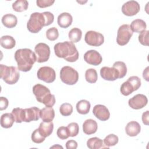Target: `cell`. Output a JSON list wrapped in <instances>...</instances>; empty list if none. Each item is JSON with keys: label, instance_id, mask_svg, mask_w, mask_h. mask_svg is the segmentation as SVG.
<instances>
[{"label": "cell", "instance_id": "obj_20", "mask_svg": "<svg viewBox=\"0 0 149 149\" xmlns=\"http://www.w3.org/2000/svg\"><path fill=\"white\" fill-rule=\"evenodd\" d=\"M40 118L43 122H52L55 117V111L52 107H45L40 109Z\"/></svg>", "mask_w": 149, "mask_h": 149}, {"label": "cell", "instance_id": "obj_10", "mask_svg": "<svg viewBox=\"0 0 149 149\" xmlns=\"http://www.w3.org/2000/svg\"><path fill=\"white\" fill-rule=\"evenodd\" d=\"M37 76L38 79L48 83H52L56 78L54 69L49 66L41 67L37 71Z\"/></svg>", "mask_w": 149, "mask_h": 149}, {"label": "cell", "instance_id": "obj_29", "mask_svg": "<svg viewBox=\"0 0 149 149\" xmlns=\"http://www.w3.org/2000/svg\"><path fill=\"white\" fill-rule=\"evenodd\" d=\"M82 36V31L81 30L77 27L73 28L71 29L69 33H68V37L69 40L72 42H79Z\"/></svg>", "mask_w": 149, "mask_h": 149}, {"label": "cell", "instance_id": "obj_35", "mask_svg": "<svg viewBox=\"0 0 149 149\" xmlns=\"http://www.w3.org/2000/svg\"><path fill=\"white\" fill-rule=\"evenodd\" d=\"M12 113L13 114L16 123H22L23 122L24 109L21 108H13L12 111Z\"/></svg>", "mask_w": 149, "mask_h": 149}, {"label": "cell", "instance_id": "obj_46", "mask_svg": "<svg viewBox=\"0 0 149 149\" xmlns=\"http://www.w3.org/2000/svg\"><path fill=\"white\" fill-rule=\"evenodd\" d=\"M143 77L146 80L148 81V66H147L143 72Z\"/></svg>", "mask_w": 149, "mask_h": 149}, {"label": "cell", "instance_id": "obj_3", "mask_svg": "<svg viewBox=\"0 0 149 149\" xmlns=\"http://www.w3.org/2000/svg\"><path fill=\"white\" fill-rule=\"evenodd\" d=\"M33 93L36 96V100L46 107H52L55 103V95L51 93L50 90L46 86L37 84L33 87Z\"/></svg>", "mask_w": 149, "mask_h": 149}, {"label": "cell", "instance_id": "obj_25", "mask_svg": "<svg viewBox=\"0 0 149 149\" xmlns=\"http://www.w3.org/2000/svg\"><path fill=\"white\" fill-rule=\"evenodd\" d=\"M87 146L90 149H99L102 148H109L108 147H107L105 146V144H104L102 140L97 137L89 139L87 141Z\"/></svg>", "mask_w": 149, "mask_h": 149}, {"label": "cell", "instance_id": "obj_6", "mask_svg": "<svg viewBox=\"0 0 149 149\" xmlns=\"http://www.w3.org/2000/svg\"><path fill=\"white\" fill-rule=\"evenodd\" d=\"M60 78L63 83L68 85H73L79 80V73L74 68L65 66L61 69Z\"/></svg>", "mask_w": 149, "mask_h": 149}, {"label": "cell", "instance_id": "obj_7", "mask_svg": "<svg viewBox=\"0 0 149 149\" xmlns=\"http://www.w3.org/2000/svg\"><path fill=\"white\" fill-rule=\"evenodd\" d=\"M133 32L130 29V27L127 24L121 25L117 32L116 42L120 46H123L127 44L130 40Z\"/></svg>", "mask_w": 149, "mask_h": 149}, {"label": "cell", "instance_id": "obj_11", "mask_svg": "<svg viewBox=\"0 0 149 149\" xmlns=\"http://www.w3.org/2000/svg\"><path fill=\"white\" fill-rule=\"evenodd\" d=\"M148 102L147 97L142 94H138L130 98L128 104L130 108L134 109H140L144 108Z\"/></svg>", "mask_w": 149, "mask_h": 149}, {"label": "cell", "instance_id": "obj_44", "mask_svg": "<svg viewBox=\"0 0 149 149\" xmlns=\"http://www.w3.org/2000/svg\"><path fill=\"white\" fill-rule=\"evenodd\" d=\"M77 147V143L73 140H68L66 143V148L67 149H76Z\"/></svg>", "mask_w": 149, "mask_h": 149}, {"label": "cell", "instance_id": "obj_42", "mask_svg": "<svg viewBox=\"0 0 149 149\" xmlns=\"http://www.w3.org/2000/svg\"><path fill=\"white\" fill-rule=\"evenodd\" d=\"M55 2L54 0H37V5L41 8L51 6Z\"/></svg>", "mask_w": 149, "mask_h": 149}, {"label": "cell", "instance_id": "obj_1", "mask_svg": "<svg viewBox=\"0 0 149 149\" xmlns=\"http://www.w3.org/2000/svg\"><path fill=\"white\" fill-rule=\"evenodd\" d=\"M15 59L17 64V69L22 72L30 71L37 61L35 52L29 48L18 49L15 53Z\"/></svg>", "mask_w": 149, "mask_h": 149}, {"label": "cell", "instance_id": "obj_8", "mask_svg": "<svg viewBox=\"0 0 149 149\" xmlns=\"http://www.w3.org/2000/svg\"><path fill=\"white\" fill-rule=\"evenodd\" d=\"M35 54L37 57V62L42 63L47 62L50 56V48L45 43L40 42L34 48Z\"/></svg>", "mask_w": 149, "mask_h": 149}, {"label": "cell", "instance_id": "obj_5", "mask_svg": "<svg viewBox=\"0 0 149 149\" xmlns=\"http://www.w3.org/2000/svg\"><path fill=\"white\" fill-rule=\"evenodd\" d=\"M18 70L15 66H8L1 64V78L8 84H14L17 82L20 77Z\"/></svg>", "mask_w": 149, "mask_h": 149}, {"label": "cell", "instance_id": "obj_45", "mask_svg": "<svg viewBox=\"0 0 149 149\" xmlns=\"http://www.w3.org/2000/svg\"><path fill=\"white\" fill-rule=\"evenodd\" d=\"M148 118H149V111H146V112L143 113L141 119H142L143 123L145 125H148V122H149Z\"/></svg>", "mask_w": 149, "mask_h": 149}, {"label": "cell", "instance_id": "obj_18", "mask_svg": "<svg viewBox=\"0 0 149 149\" xmlns=\"http://www.w3.org/2000/svg\"><path fill=\"white\" fill-rule=\"evenodd\" d=\"M97 123L95 120L92 119H87L83 123V131L87 135L95 133L97 132Z\"/></svg>", "mask_w": 149, "mask_h": 149}, {"label": "cell", "instance_id": "obj_22", "mask_svg": "<svg viewBox=\"0 0 149 149\" xmlns=\"http://www.w3.org/2000/svg\"><path fill=\"white\" fill-rule=\"evenodd\" d=\"M38 129L40 133L46 138L47 137L50 136L52 133L54 129V123L52 122H42L40 123Z\"/></svg>", "mask_w": 149, "mask_h": 149}, {"label": "cell", "instance_id": "obj_39", "mask_svg": "<svg viewBox=\"0 0 149 149\" xmlns=\"http://www.w3.org/2000/svg\"><path fill=\"white\" fill-rule=\"evenodd\" d=\"M67 127L69 130V135L70 137H75L78 134L79 132V126L77 123H70L69 124H68Z\"/></svg>", "mask_w": 149, "mask_h": 149}, {"label": "cell", "instance_id": "obj_33", "mask_svg": "<svg viewBox=\"0 0 149 149\" xmlns=\"http://www.w3.org/2000/svg\"><path fill=\"white\" fill-rule=\"evenodd\" d=\"M119 141L118 137L114 134H109L104 139V143L107 147H111L115 146Z\"/></svg>", "mask_w": 149, "mask_h": 149}, {"label": "cell", "instance_id": "obj_17", "mask_svg": "<svg viewBox=\"0 0 149 149\" xmlns=\"http://www.w3.org/2000/svg\"><path fill=\"white\" fill-rule=\"evenodd\" d=\"M72 21L73 17L72 15L68 12H63L58 16L57 22L61 28H68L72 24Z\"/></svg>", "mask_w": 149, "mask_h": 149}, {"label": "cell", "instance_id": "obj_32", "mask_svg": "<svg viewBox=\"0 0 149 149\" xmlns=\"http://www.w3.org/2000/svg\"><path fill=\"white\" fill-rule=\"evenodd\" d=\"M120 91L121 94L123 95L127 96L131 94L133 91H134V90L132 84L127 80L122 84L120 88Z\"/></svg>", "mask_w": 149, "mask_h": 149}, {"label": "cell", "instance_id": "obj_30", "mask_svg": "<svg viewBox=\"0 0 149 149\" xmlns=\"http://www.w3.org/2000/svg\"><path fill=\"white\" fill-rule=\"evenodd\" d=\"M112 67L118 70L119 74V79H122L126 76L127 73V67L123 62L116 61L113 64Z\"/></svg>", "mask_w": 149, "mask_h": 149}, {"label": "cell", "instance_id": "obj_4", "mask_svg": "<svg viewBox=\"0 0 149 149\" xmlns=\"http://www.w3.org/2000/svg\"><path fill=\"white\" fill-rule=\"evenodd\" d=\"M45 12H34L31 14L27 23L28 30L32 33H38L44 26H47L48 22Z\"/></svg>", "mask_w": 149, "mask_h": 149}, {"label": "cell", "instance_id": "obj_43", "mask_svg": "<svg viewBox=\"0 0 149 149\" xmlns=\"http://www.w3.org/2000/svg\"><path fill=\"white\" fill-rule=\"evenodd\" d=\"M9 101L6 97H0V110L3 111L6 109L8 106Z\"/></svg>", "mask_w": 149, "mask_h": 149}, {"label": "cell", "instance_id": "obj_28", "mask_svg": "<svg viewBox=\"0 0 149 149\" xmlns=\"http://www.w3.org/2000/svg\"><path fill=\"white\" fill-rule=\"evenodd\" d=\"M13 9L17 12L26 10L29 6V2L26 0H17L12 5Z\"/></svg>", "mask_w": 149, "mask_h": 149}, {"label": "cell", "instance_id": "obj_16", "mask_svg": "<svg viewBox=\"0 0 149 149\" xmlns=\"http://www.w3.org/2000/svg\"><path fill=\"white\" fill-rule=\"evenodd\" d=\"M94 115L101 121H106L110 117V112L108 109L103 105L98 104L94 107L93 109Z\"/></svg>", "mask_w": 149, "mask_h": 149}, {"label": "cell", "instance_id": "obj_12", "mask_svg": "<svg viewBox=\"0 0 149 149\" xmlns=\"http://www.w3.org/2000/svg\"><path fill=\"white\" fill-rule=\"evenodd\" d=\"M140 6L136 1H129L125 3L122 6V13L127 16L136 15L140 11Z\"/></svg>", "mask_w": 149, "mask_h": 149}, {"label": "cell", "instance_id": "obj_13", "mask_svg": "<svg viewBox=\"0 0 149 149\" xmlns=\"http://www.w3.org/2000/svg\"><path fill=\"white\" fill-rule=\"evenodd\" d=\"M84 60L88 64L97 66L99 65L102 61L101 54L94 49L87 51L84 55Z\"/></svg>", "mask_w": 149, "mask_h": 149}, {"label": "cell", "instance_id": "obj_15", "mask_svg": "<svg viewBox=\"0 0 149 149\" xmlns=\"http://www.w3.org/2000/svg\"><path fill=\"white\" fill-rule=\"evenodd\" d=\"M40 109L36 107L24 109L23 122H30L38 120L40 118Z\"/></svg>", "mask_w": 149, "mask_h": 149}, {"label": "cell", "instance_id": "obj_9", "mask_svg": "<svg viewBox=\"0 0 149 149\" xmlns=\"http://www.w3.org/2000/svg\"><path fill=\"white\" fill-rule=\"evenodd\" d=\"M84 40L85 42L89 45L99 47L104 43V37L101 33L90 30L86 33Z\"/></svg>", "mask_w": 149, "mask_h": 149}, {"label": "cell", "instance_id": "obj_21", "mask_svg": "<svg viewBox=\"0 0 149 149\" xmlns=\"http://www.w3.org/2000/svg\"><path fill=\"white\" fill-rule=\"evenodd\" d=\"M1 21L5 27L11 29L16 26L17 23V18L15 15L8 13L2 16Z\"/></svg>", "mask_w": 149, "mask_h": 149}, {"label": "cell", "instance_id": "obj_19", "mask_svg": "<svg viewBox=\"0 0 149 149\" xmlns=\"http://www.w3.org/2000/svg\"><path fill=\"white\" fill-rule=\"evenodd\" d=\"M141 130L140 125L136 121L129 122L125 127L126 133L130 137L136 136Z\"/></svg>", "mask_w": 149, "mask_h": 149}, {"label": "cell", "instance_id": "obj_40", "mask_svg": "<svg viewBox=\"0 0 149 149\" xmlns=\"http://www.w3.org/2000/svg\"><path fill=\"white\" fill-rule=\"evenodd\" d=\"M127 81L132 84L134 91L137 90L141 86V79L138 76H130L127 79Z\"/></svg>", "mask_w": 149, "mask_h": 149}, {"label": "cell", "instance_id": "obj_27", "mask_svg": "<svg viewBox=\"0 0 149 149\" xmlns=\"http://www.w3.org/2000/svg\"><path fill=\"white\" fill-rule=\"evenodd\" d=\"M1 47L5 49H12L16 45V41L14 38L10 36H3L0 40Z\"/></svg>", "mask_w": 149, "mask_h": 149}, {"label": "cell", "instance_id": "obj_47", "mask_svg": "<svg viewBox=\"0 0 149 149\" xmlns=\"http://www.w3.org/2000/svg\"><path fill=\"white\" fill-rule=\"evenodd\" d=\"M55 147H56V148H63V147H62V146H59V145H56V146H52V147H51V148H55Z\"/></svg>", "mask_w": 149, "mask_h": 149}, {"label": "cell", "instance_id": "obj_37", "mask_svg": "<svg viewBox=\"0 0 149 149\" xmlns=\"http://www.w3.org/2000/svg\"><path fill=\"white\" fill-rule=\"evenodd\" d=\"M31 140L37 144H40L43 142L45 139L40 132L38 129H37L34 130L31 134Z\"/></svg>", "mask_w": 149, "mask_h": 149}, {"label": "cell", "instance_id": "obj_24", "mask_svg": "<svg viewBox=\"0 0 149 149\" xmlns=\"http://www.w3.org/2000/svg\"><path fill=\"white\" fill-rule=\"evenodd\" d=\"M130 27L133 32L140 33L146 30L147 24L143 20L137 19L132 22Z\"/></svg>", "mask_w": 149, "mask_h": 149}, {"label": "cell", "instance_id": "obj_23", "mask_svg": "<svg viewBox=\"0 0 149 149\" xmlns=\"http://www.w3.org/2000/svg\"><path fill=\"white\" fill-rule=\"evenodd\" d=\"M14 122H15V118L12 113H5L1 116V126L3 128L11 127Z\"/></svg>", "mask_w": 149, "mask_h": 149}, {"label": "cell", "instance_id": "obj_31", "mask_svg": "<svg viewBox=\"0 0 149 149\" xmlns=\"http://www.w3.org/2000/svg\"><path fill=\"white\" fill-rule=\"evenodd\" d=\"M85 79L90 83H95L98 79V74L95 69L90 68L86 70L85 73Z\"/></svg>", "mask_w": 149, "mask_h": 149}, {"label": "cell", "instance_id": "obj_14", "mask_svg": "<svg viewBox=\"0 0 149 149\" xmlns=\"http://www.w3.org/2000/svg\"><path fill=\"white\" fill-rule=\"evenodd\" d=\"M100 75L101 77L108 81H114L119 79V74L118 70L113 67L104 66L100 69Z\"/></svg>", "mask_w": 149, "mask_h": 149}, {"label": "cell", "instance_id": "obj_36", "mask_svg": "<svg viewBox=\"0 0 149 149\" xmlns=\"http://www.w3.org/2000/svg\"><path fill=\"white\" fill-rule=\"evenodd\" d=\"M46 37L47 39L50 41L56 40L59 37V32L58 29L55 27L49 28L46 31Z\"/></svg>", "mask_w": 149, "mask_h": 149}, {"label": "cell", "instance_id": "obj_26", "mask_svg": "<svg viewBox=\"0 0 149 149\" xmlns=\"http://www.w3.org/2000/svg\"><path fill=\"white\" fill-rule=\"evenodd\" d=\"M76 107L78 113L82 115H85L89 112L91 105L88 101L86 100H81L77 102Z\"/></svg>", "mask_w": 149, "mask_h": 149}, {"label": "cell", "instance_id": "obj_38", "mask_svg": "<svg viewBox=\"0 0 149 149\" xmlns=\"http://www.w3.org/2000/svg\"><path fill=\"white\" fill-rule=\"evenodd\" d=\"M58 137L61 140L67 139L69 136V132L67 127L61 126L59 127L56 132Z\"/></svg>", "mask_w": 149, "mask_h": 149}, {"label": "cell", "instance_id": "obj_2", "mask_svg": "<svg viewBox=\"0 0 149 149\" xmlns=\"http://www.w3.org/2000/svg\"><path fill=\"white\" fill-rule=\"evenodd\" d=\"M54 52L56 56L60 58H63L69 62H76L79 58L77 49L72 41H64L55 44Z\"/></svg>", "mask_w": 149, "mask_h": 149}, {"label": "cell", "instance_id": "obj_34", "mask_svg": "<svg viewBox=\"0 0 149 149\" xmlns=\"http://www.w3.org/2000/svg\"><path fill=\"white\" fill-rule=\"evenodd\" d=\"M59 112L62 116H69L73 112V107L69 103H63L59 107Z\"/></svg>", "mask_w": 149, "mask_h": 149}, {"label": "cell", "instance_id": "obj_41", "mask_svg": "<svg viewBox=\"0 0 149 149\" xmlns=\"http://www.w3.org/2000/svg\"><path fill=\"white\" fill-rule=\"evenodd\" d=\"M148 30H145L140 33L139 36V41L140 43L145 46H148Z\"/></svg>", "mask_w": 149, "mask_h": 149}]
</instances>
